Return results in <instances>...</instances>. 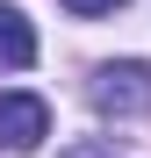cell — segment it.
Returning a JSON list of instances; mask_svg holds the SVG:
<instances>
[{
	"label": "cell",
	"mask_w": 151,
	"mask_h": 158,
	"mask_svg": "<svg viewBox=\"0 0 151 158\" xmlns=\"http://www.w3.org/2000/svg\"><path fill=\"white\" fill-rule=\"evenodd\" d=\"M94 108H108V115L151 108V72H144V65H108V72L94 79Z\"/></svg>",
	"instance_id": "2"
},
{
	"label": "cell",
	"mask_w": 151,
	"mask_h": 158,
	"mask_svg": "<svg viewBox=\"0 0 151 158\" xmlns=\"http://www.w3.org/2000/svg\"><path fill=\"white\" fill-rule=\"evenodd\" d=\"M58 7H65V15H115L122 0H58Z\"/></svg>",
	"instance_id": "4"
},
{
	"label": "cell",
	"mask_w": 151,
	"mask_h": 158,
	"mask_svg": "<svg viewBox=\"0 0 151 158\" xmlns=\"http://www.w3.org/2000/svg\"><path fill=\"white\" fill-rule=\"evenodd\" d=\"M22 65H36V29L22 7L0 0V72H22Z\"/></svg>",
	"instance_id": "3"
},
{
	"label": "cell",
	"mask_w": 151,
	"mask_h": 158,
	"mask_svg": "<svg viewBox=\"0 0 151 158\" xmlns=\"http://www.w3.org/2000/svg\"><path fill=\"white\" fill-rule=\"evenodd\" d=\"M50 137V108L36 94H0V151H36Z\"/></svg>",
	"instance_id": "1"
},
{
	"label": "cell",
	"mask_w": 151,
	"mask_h": 158,
	"mask_svg": "<svg viewBox=\"0 0 151 158\" xmlns=\"http://www.w3.org/2000/svg\"><path fill=\"white\" fill-rule=\"evenodd\" d=\"M58 158H115L108 144H72V151H58Z\"/></svg>",
	"instance_id": "5"
}]
</instances>
